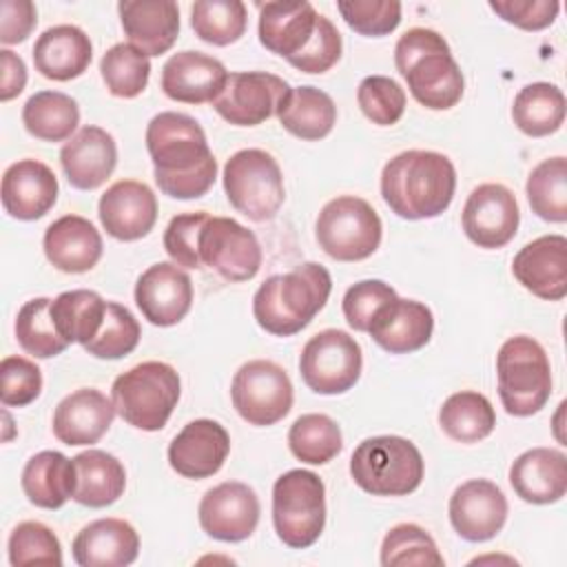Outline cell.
I'll list each match as a JSON object with an SVG mask.
<instances>
[{
  "label": "cell",
  "instance_id": "cell-1",
  "mask_svg": "<svg viewBox=\"0 0 567 567\" xmlns=\"http://www.w3.org/2000/svg\"><path fill=\"white\" fill-rule=\"evenodd\" d=\"M146 148L164 195L197 199L215 184L217 159L195 117L177 111L157 113L146 126Z\"/></svg>",
  "mask_w": 567,
  "mask_h": 567
},
{
  "label": "cell",
  "instance_id": "cell-2",
  "mask_svg": "<svg viewBox=\"0 0 567 567\" xmlns=\"http://www.w3.org/2000/svg\"><path fill=\"white\" fill-rule=\"evenodd\" d=\"M456 168L436 151H403L381 171V197L403 219L439 217L454 199Z\"/></svg>",
  "mask_w": 567,
  "mask_h": 567
},
{
  "label": "cell",
  "instance_id": "cell-3",
  "mask_svg": "<svg viewBox=\"0 0 567 567\" xmlns=\"http://www.w3.org/2000/svg\"><path fill=\"white\" fill-rule=\"evenodd\" d=\"M330 290V272L317 261H306L268 277L252 297V315L261 330L275 337H292L326 306Z\"/></svg>",
  "mask_w": 567,
  "mask_h": 567
},
{
  "label": "cell",
  "instance_id": "cell-4",
  "mask_svg": "<svg viewBox=\"0 0 567 567\" xmlns=\"http://www.w3.org/2000/svg\"><path fill=\"white\" fill-rule=\"evenodd\" d=\"M394 64L412 97L425 109L447 111L461 102L463 71L441 33L425 27L405 31L394 47Z\"/></svg>",
  "mask_w": 567,
  "mask_h": 567
},
{
  "label": "cell",
  "instance_id": "cell-5",
  "mask_svg": "<svg viewBox=\"0 0 567 567\" xmlns=\"http://www.w3.org/2000/svg\"><path fill=\"white\" fill-rule=\"evenodd\" d=\"M423 456L419 447L394 434L361 441L350 456V476L372 496H405L423 481Z\"/></svg>",
  "mask_w": 567,
  "mask_h": 567
},
{
  "label": "cell",
  "instance_id": "cell-6",
  "mask_svg": "<svg viewBox=\"0 0 567 567\" xmlns=\"http://www.w3.org/2000/svg\"><path fill=\"white\" fill-rule=\"evenodd\" d=\"M111 401L128 425L157 432L179 401V374L164 361L137 363L113 381Z\"/></svg>",
  "mask_w": 567,
  "mask_h": 567
},
{
  "label": "cell",
  "instance_id": "cell-7",
  "mask_svg": "<svg viewBox=\"0 0 567 567\" xmlns=\"http://www.w3.org/2000/svg\"><path fill=\"white\" fill-rule=\"evenodd\" d=\"M498 396L507 414L532 416L551 396V365L545 348L527 337H509L496 354Z\"/></svg>",
  "mask_w": 567,
  "mask_h": 567
},
{
  "label": "cell",
  "instance_id": "cell-8",
  "mask_svg": "<svg viewBox=\"0 0 567 567\" xmlns=\"http://www.w3.org/2000/svg\"><path fill=\"white\" fill-rule=\"evenodd\" d=\"M272 525L292 549L315 545L326 525V485L310 470H288L272 485Z\"/></svg>",
  "mask_w": 567,
  "mask_h": 567
},
{
  "label": "cell",
  "instance_id": "cell-9",
  "mask_svg": "<svg viewBox=\"0 0 567 567\" xmlns=\"http://www.w3.org/2000/svg\"><path fill=\"white\" fill-rule=\"evenodd\" d=\"M224 190L230 206L252 221L272 219L284 199V175L277 159L261 148H241L224 166Z\"/></svg>",
  "mask_w": 567,
  "mask_h": 567
},
{
  "label": "cell",
  "instance_id": "cell-10",
  "mask_svg": "<svg viewBox=\"0 0 567 567\" xmlns=\"http://www.w3.org/2000/svg\"><path fill=\"white\" fill-rule=\"evenodd\" d=\"M315 235L328 257L337 261H361L379 248L383 224L365 199L341 195L321 208Z\"/></svg>",
  "mask_w": 567,
  "mask_h": 567
},
{
  "label": "cell",
  "instance_id": "cell-11",
  "mask_svg": "<svg viewBox=\"0 0 567 567\" xmlns=\"http://www.w3.org/2000/svg\"><path fill=\"white\" fill-rule=\"evenodd\" d=\"M230 399L237 414L257 427L279 423L292 408V381L288 372L268 359L244 363L230 383Z\"/></svg>",
  "mask_w": 567,
  "mask_h": 567
},
{
  "label": "cell",
  "instance_id": "cell-12",
  "mask_svg": "<svg viewBox=\"0 0 567 567\" xmlns=\"http://www.w3.org/2000/svg\"><path fill=\"white\" fill-rule=\"evenodd\" d=\"M363 354L354 337L328 328L310 337L299 357L303 383L317 394H343L361 377Z\"/></svg>",
  "mask_w": 567,
  "mask_h": 567
},
{
  "label": "cell",
  "instance_id": "cell-13",
  "mask_svg": "<svg viewBox=\"0 0 567 567\" xmlns=\"http://www.w3.org/2000/svg\"><path fill=\"white\" fill-rule=\"evenodd\" d=\"M202 264L226 281H248L261 268V246L252 230L233 217H208L199 237Z\"/></svg>",
  "mask_w": 567,
  "mask_h": 567
},
{
  "label": "cell",
  "instance_id": "cell-14",
  "mask_svg": "<svg viewBox=\"0 0 567 567\" xmlns=\"http://www.w3.org/2000/svg\"><path fill=\"white\" fill-rule=\"evenodd\" d=\"M288 91L290 84L275 73H228L221 93L213 100V109L235 126H257L277 115V109Z\"/></svg>",
  "mask_w": 567,
  "mask_h": 567
},
{
  "label": "cell",
  "instance_id": "cell-15",
  "mask_svg": "<svg viewBox=\"0 0 567 567\" xmlns=\"http://www.w3.org/2000/svg\"><path fill=\"white\" fill-rule=\"evenodd\" d=\"M520 210L514 193L503 184L476 186L461 213V224L472 244L478 248H503L518 230Z\"/></svg>",
  "mask_w": 567,
  "mask_h": 567
},
{
  "label": "cell",
  "instance_id": "cell-16",
  "mask_svg": "<svg viewBox=\"0 0 567 567\" xmlns=\"http://www.w3.org/2000/svg\"><path fill=\"white\" fill-rule=\"evenodd\" d=\"M202 529L221 543H239L252 536L259 523V498L252 487L239 481H226L210 487L199 501Z\"/></svg>",
  "mask_w": 567,
  "mask_h": 567
},
{
  "label": "cell",
  "instance_id": "cell-17",
  "mask_svg": "<svg viewBox=\"0 0 567 567\" xmlns=\"http://www.w3.org/2000/svg\"><path fill=\"white\" fill-rule=\"evenodd\" d=\"M447 512L454 532L463 540L483 543L503 529L507 520V498L496 483L472 478L454 489Z\"/></svg>",
  "mask_w": 567,
  "mask_h": 567
},
{
  "label": "cell",
  "instance_id": "cell-18",
  "mask_svg": "<svg viewBox=\"0 0 567 567\" xmlns=\"http://www.w3.org/2000/svg\"><path fill=\"white\" fill-rule=\"evenodd\" d=\"M135 303L148 323L175 326L193 306V281L173 261L153 264L137 277Z\"/></svg>",
  "mask_w": 567,
  "mask_h": 567
},
{
  "label": "cell",
  "instance_id": "cell-19",
  "mask_svg": "<svg viewBox=\"0 0 567 567\" xmlns=\"http://www.w3.org/2000/svg\"><path fill=\"white\" fill-rule=\"evenodd\" d=\"M97 215L111 237L135 241L153 230L157 221V199L144 182L120 179L100 197Z\"/></svg>",
  "mask_w": 567,
  "mask_h": 567
},
{
  "label": "cell",
  "instance_id": "cell-20",
  "mask_svg": "<svg viewBox=\"0 0 567 567\" xmlns=\"http://www.w3.org/2000/svg\"><path fill=\"white\" fill-rule=\"evenodd\" d=\"M230 436L213 419L186 423L168 445V463L184 478H208L217 474L228 458Z\"/></svg>",
  "mask_w": 567,
  "mask_h": 567
},
{
  "label": "cell",
  "instance_id": "cell-21",
  "mask_svg": "<svg viewBox=\"0 0 567 567\" xmlns=\"http://www.w3.org/2000/svg\"><path fill=\"white\" fill-rule=\"evenodd\" d=\"M516 281L532 295L560 301L567 295V239L543 235L525 244L512 261Z\"/></svg>",
  "mask_w": 567,
  "mask_h": 567
},
{
  "label": "cell",
  "instance_id": "cell-22",
  "mask_svg": "<svg viewBox=\"0 0 567 567\" xmlns=\"http://www.w3.org/2000/svg\"><path fill=\"white\" fill-rule=\"evenodd\" d=\"M2 208L20 221L44 217L58 202V177L38 159H20L2 175Z\"/></svg>",
  "mask_w": 567,
  "mask_h": 567
},
{
  "label": "cell",
  "instance_id": "cell-23",
  "mask_svg": "<svg viewBox=\"0 0 567 567\" xmlns=\"http://www.w3.org/2000/svg\"><path fill=\"white\" fill-rule=\"evenodd\" d=\"M60 164L73 188L93 190L115 171L117 144L109 131L86 124L64 142Z\"/></svg>",
  "mask_w": 567,
  "mask_h": 567
},
{
  "label": "cell",
  "instance_id": "cell-24",
  "mask_svg": "<svg viewBox=\"0 0 567 567\" xmlns=\"http://www.w3.org/2000/svg\"><path fill=\"white\" fill-rule=\"evenodd\" d=\"M226 78V66L217 58L199 51H179L162 66V91L175 102L213 104Z\"/></svg>",
  "mask_w": 567,
  "mask_h": 567
},
{
  "label": "cell",
  "instance_id": "cell-25",
  "mask_svg": "<svg viewBox=\"0 0 567 567\" xmlns=\"http://www.w3.org/2000/svg\"><path fill=\"white\" fill-rule=\"evenodd\" d=\"M434 330L432 310L414 299L394 297L377 310L370 321V337L390 354H408L421 350Z\"/></svg>",
  "mask_w": 567,
  "mask_h": 567
},
{
  "label": "cell",
  "instance_id": "cell-26",
  "mask_svg": "<svg viewBox=\"0 0 567 567\" xmlns=\"http://www.w3.org/2000/svg\"><path fill=\"white\" fill-rule=\"evenodd\" d=\"M115 405L95 388L66 394L53 412V434L64 445H93L113 423Z\"/></svg>",
  "mask_w": 567,
  "mask_h": 567
},
{
  "label": "cell",
  "instance_id": "cell-27",
  "mask_svg": "<svg viewBox=\"0 0 567 567\" xmlns=\"http://www.w3.org/2000/svg\"><path fill=\"white\" fill-rule=\"evenodd\" d=\"M117 11L128 44L144 55H162L175 44L179 9L173 0H122Z\"/></svg>",
  "mask_w": 567,
  "mask_h": 567
},
{
  "label": "cell",
  "instance_id": "cell-28",
  "mask_svg": "<svg viewBox=\"0 0 567 567\" xmlns=\"http://www.w3.org/2000/svg\"><path fill=\"white\" fill-rule=\"evenodd\" d=\"M259 7V42L286 60L306 49L315 35L319 13L306 0H277Z\"/></svg>",
  "mask_w": 567,
  "mask_h": 567
},
{
  "label": "cell",
  "instance_id": "cell-29",
  "mask_svg": "<svg viewBox=\"0 0 567 567\" xmlns=\"http://www.w3.org/2000/svg\"><path fill=\"white\" fill-rule=\"evenodd\" d=\"M71 549L80 567H126L140 554V536L122 518H97L78 532Z\"/></svg>",
  "mask_w": 567,
  "mask_h": 567
},
{
  "label": "cell",
  "instance_id": "cell-30",
  "mask_svg": "<svg viewBox=\"0 0 567 567\" xmlns=\"http://www.w3.org/2000/svg\"><path fill=\"white\" fill-rule=\"evenodd\" d=\"M509 483L525 503H556L567 492V456L554 447H532L512 463Z\"/></svg>",
  "mask_w": 567,
  "mask_h": 567
},
{
  "label": "cell",
  "instance_id": "cell-31",
  "mask_svg": "<svg viewBox=\"0 0 567 567\" xmlns=\"http://www.w3.org/2000/svg\"><path fill=\"white\" fill-rule=\"evenodd\" d=\"M49 264L62 272H86L102 257V237L97 228L80 215H64L49 224L42 239Z\"/></svg>",
  "mask_w": 567,
  "mask_h": 567
},
{
  "label": "cell",
  "instance_id": "cell-32",
  "mask_svg": "<svg viewBox=\"0 0 567 567\" xmlns=\"http://www.w3.org/2000/svg\"><path fill=\"white\" fill-rule=\"evenodd\" d=\"M93 58L89 35L75 24H58L38 35L33 44L35 71L53 82L80 78Z\"/></svg>",
  "mask_w": 567,
  "mask_h": 567
},
{
  "label": "cell",
  "instance_id": "cell-33",
  "mask_svg": "<svg viewBox=\"0 0 567 567\" xmlns=\"http://www.w3.org/2000/svg\"><path fill=\"white\" fill-rule=\"evenodd\" d=\"M73 501L86 507L113 505L126 487L124 465L104 450H86L73 456Z\"/></svg>",
  "mask_w": 567,
  "mask_h": 567
},
{
  "label": "cell",
  "instance_id": "cell-34",
  "mask_svg": "<svg viewBox=\"0 0 567 567\" xmlns=\"http://www.w3.org/2000/svg\"><path fill=\"white\" fill-rule=\"evenodd\" d=\"M73 458L55 450L33 454L20 478L29 503L42 509H60L73 496Z\"/></svg>",
  "mask_w": 567,
  "mask_h": 567
},
{
  "label": "cell",
  "instance_id": "cell-35",
  "mask_svg": "<svg viewBox=\"0 0 567 567\" xmlns=\"http://www.w3.org/2000/svg\"><path fill=\"white\" fill-rule=\"evenodd\" d=\"M277 117L290 135L315 142L332 131L337 106L332 97L317 86H290L277 109Z\"/></svg>",
  "mask_w": 567,
  "mask_h": 567
},
{
  "label": "cell",
  "instance_id": "cell-36",
  "mask_svg": "<svg viewBox=\"0 0 567 567\" xmlns=\"http://www.w3.org/2000/svg\"><path fill=\"white\" fill-rule=\"evenodd\" d=\"M22 124L42 142H64L80 124L78 102L60 91H38L22 106Z\"/></svg>",
  "mask_w": 567,
  "mask_h": 567
},
{
  "label": "cell",
  "instance_id": "cell-37",
  "mask_svg": "<svg viewBox=\"0 0 567 567\" xmlns=\"http://www.w3.org/2000/svg\"><path fill=\"white\" fill-rule=\"evenodd\" d=\"M512 120L529 137L556 133L565 122V95L556 84L532 82L523 86L512 104Z\"/></svg>",
  "mask_w": 567,
  "mask_h": 567
},
{
  "label": "cell",
  "instance_id": "cell-38",
  "mask_svg": "<svg viewBox=\"0 0 567 567\" xmlns=\"http://www.w3.org/2000/svg\"><path fill=\"white\" fill-rule=\"evenodd\" d=\"M441 430L458 443H476L496 427V412L489 399L474 390H461L447 396L439 410Z\"/></svg>",
  "mask_w": 567,
  "mask_h": 567
},
{
  "label": "cell",
  "instance_id": "cell-39",
  "mask_svg": "<svg viewBox=\"0 0 567 567\" xmlns=\"http://www.w3.org/2000/svg\"><path fill=\"white\" fill-rule=\"evenodd\" d=\"M106 301L95 290H66L51 299V317L69 343L86 346L102 328Z\"/></svg>",
  "mask_w": 567,
  "mask_h": 567
},
{
  "label": "cell",
  "instance_id": "cell-40",
  "mask_svg": "<svg viewBox=\"0 0 567 567\" xmlns=\"http://www.w3.org/2000/svg\"><path fill=\"white\" fill-rule=\"evenodd\" d=\"M525 193L532 210L540 219L554 224L567 221V159L556 155L534 166Z\"/></svg>",
  "mask_w": 567,
  "mask_h": 567
},
{
  "label": "cell",
  "instance_id": "cell-41",
  "mask_svg": "<svg viewBox=\"0 0 567 567\" xmlns=\"http://www.w3.org/2000/svg\"><path fill=\"white\" fill-rule=\"evenodd\" d=\"M16 339L20 348L35 359H51L62 354L71 343L58 332L51 317V299H29L16 317Z\"/></svg>",
  "mask_w": 567,
  "mask_h": 567
},
{
  "label": "cell",
  "instance_id": "cell-42",
  "mask_svg": "<svg viewBox=\"0 0 567 567\" xmlns=\"http://www.w3.org/2000/svg\"><path fill=\"white\" fill-rule=\"evenodd\" d=\"M288 445L295 458L308 465H323L332 461L341 447V427L328 414H301L288 432Z\"/></svg>",
  "mask_w": 567,
  "mask_h": 567
},
{
  "label": "cell",
  "instance_id": "cell-43",
  "mask_svg": "<svg viewBox=\"0 0 567 567\" xmlns=\"http://www.w3.org/2000/svg\"><path fill=\"white\" fill-rule=\"evenodd\" d=\"M248 13L241 0H199L190 7L195 35L215 47L237 42L246 31Z\"/></svg>",
  "mask_w": 567,
  "mask_h": 567
},
{
  "label": "cell",
  "instance_id": "cell-44",
  "mask_svg": "<svg viewBox=\"0 0 567 567\" xmlns=\"http://www.w3.org/2000/svg\"><path fill=\"white\" fill-rule=\"evenodd\" d=\"M100 73L111 95L131 100L146 89L151 75V60L133 44L120 42L102 55Z\"/></svg>",
  "mask_w": 567,
  "mask_h": 567
},
{
  "label": "cell",
  "instance_id": "cell-45",
  "mask_svg": "<svg viewBox=\"0 0 567 567\" xmlns=\"http://www.w3.org/2000/svg\"><path fill=\"white\" fill-rule=\"evenodd\" d=\"M381 565L396 567V565H425V567H441L445 565L443 556L434 538L414 523L394 525L383 543H381Z\"/></svg>",
  "mask_w": 567,
  "mask_h": 567
},
{
  "label": "cell",
  "instance_id": "cell-46",
  "mask_svg": "<svg viewBox=\"0 0 567 567\" xmlns=\"http://www.w3.org/2000/svg\"><path fill=\"white\" fill-rule=\"evenodd\" d=\"M142 337V328L133 312L115 301H106V315L100 332L84 346L97 359H122L131 354Z\"/></svg>",
  "mask_w": 567,
  "mask_h": 567
},
{
  "label": "cell",
  "instance_id": "cell-47",
  "mask_svg": "<svg viewBox=\"0 0 567 567\" xmlns=\"http://www.w3.org/2000/svg\"><path fill=\"white\" fill-rule=\"evenodd\" d=\"M9 563L24 565H62V547L53 529L38 520H24L9 536Z\"/></svg>",
  "mask_w": 567,
  "mask_h": 567
},
{
  "label": "cell",
  "instance_id": "cell-48",
  "mask_svg": "<svg viewBox=\"0 0 567 567\" xmlns=\"http://www.w3.org/2000/svg\"><path fill=\"white\" fill-rule=\"evenodd\" d=\"M357 102L372 124L392 126L403 117L405 91L392 78L368 75L357 89Z\"/></svg>",
  "mask_w": 567,
  "mask_h": 567
},
{
  "label": "cell",
  "instance_id": "cell-49",
  "mask_svg": "<svg viewBox=\"0 0 567 567\" xmlns=\"http://www.w3.org/2000/svg\"><path fill=\"white\" fill-rule=\"evenodd\" d=\"M337 11L359 35L381 38L401 22V2L396 0H339Z\"/></svg>",
  "mask_w": 567,
  "mask_h": 567
},
{
  "label": "cell",
  "instance_id": "cell-50",
  "mask_svg": "<svg viewBox=\"0 0 567 567\" xmlns=\"http://www.w3.org/2000/svg\"><path fill=\"white\" fill-rule=\"evenodd\" d=\"M42 392L40 368L20 354L4 357L0 363V401L7 408H24Z\"/></svg>",
  "mask_w": 567,
  "mask_h": 567
},
{
  "label": "cell",
  "instance_id": "cell-51",
  "mask_svg": "<svg viewBox=\"0 0 567 567\" xmlns=\"http://www.w3.org/2000/svg\"><path fill=\"white\" fill-rule=\"evenodd\" d=\"M208 213H182L175 215L164 230V250L173 259V264L184 268H202L199 255V237L202 228L208 221Z\"/></svg>",
  "mask_w": 567,
  "mask_h": 567
},
{
  "label": "cell",
  "instance_id": "cell-52",
  "mask_svg": "<svg viewBox=\"0 0 567 567\" xmlns=\"http://www.w3.org/2000/svg\"><path fill=\"white\" fill-rule=\"evenodd\" d=\"M394 297H399L396 290L381 279L357 281L343 295V301H341L343 317L352 330L368 332L370 321L377 315V310L381 306H385L388 301H392Z\"/></svg>",
  "mask_w": 567,
  "mask_h": 567
},
{
  "label": "cell",
  "instance_id": "cell-53",
  "mask_svg": "<svg viewBox=\"0 0 567 567\" xmlns=\"http://www.w3.org/2000/svg\"><path fill=\"white\" fill-rule=\"evenodd\" d=\"M341 49H343L341 33L326 16L319 13L315 35L310 38L306 49L295 58H290L288 62L301 73H326L339 62Z\"/></svg>",
  "mask_w": 567,
  "mask_h": 567
},
{
  "label": "cell",
  "instance_id": "cell-54",
  "mask_svg": "<svg viewBox=\"0 0 567 567\" xmlns=\"http://www.w3.org/2000/svg\"><path fill=\"white\" fill-rule=\"evenodd\" d=\"M489 9L518 29L540 31L556 20L560 4L556 0H489Z\"/></svg>",
  "mask_w": 567,
  "mask_h": 567
},
{
  "label": "cell",
  "instance_id": "cell-55",
  "mask_svg": "<svg viewBox=\"0 0 567 567\" xmlns=\"http://www.w3.org/2000/svg\"><path fill=\"white\" fill-rule=\"evenodd\" d=\"M0 42L18 44L24 42L35 29L38 13L31 0H2L0 4Z\"/></svg>",
  "mask_w": 567,
  "mask_h": 567
},
{
  "label": "cell",
  "instance_id": "cell-56",
  "mask_svg": "<svg viewBox=\"0 0 567 567\" xmlns=\"http://www.w3.org/2000/svg\"><path fill=\"white\" fill-rule=\"evenodd\" d=\"M0 69H2V80H0V100L9 102L18 97L24 91L27 84V66L20 55H16L9 49L0 51Z\"/></svg>",
  "mask_w": 567,
  "mask_h": 567
}]
</instances>
